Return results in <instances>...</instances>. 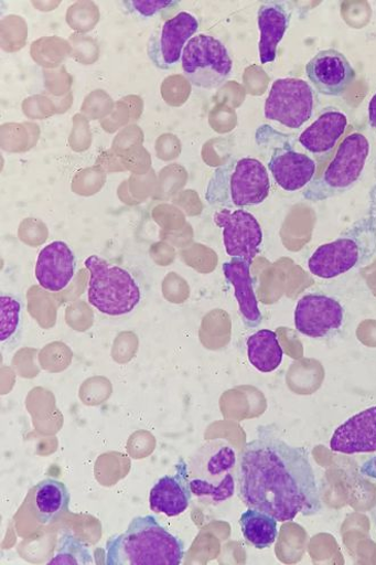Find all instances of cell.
<instances>
[{"label": "cell", "mask_w": 376, "mask_h": 565, "mask_svg": "<svg viewBox=\"0 0 376 565\" xmlns=\"http://www.w3.org/2000/svg\"><path fill=\"white\" fill-rule=\"evenodd\" d=\"M238 497L248 509L293 521L313 516L323 507L310 452L286 443L276 428L262 425L247 444L236 471Z\"/></svg>", "instance_id": "obj_1"}, {"label": "cell", "mask_w": 376, "mask_h": 565, "mask_svg": "<svg viewBox=\"0 0 376 565\" xmlns=\"http://www.w3.org/2000/svg\"><path fill=\"white\" fill-rule=\"evenodd\" d=\"M107 565H180L185 545L153 515L137 516L106 546Z\"/></svg>", "instance_id": "obj_2"}, {"label": "cell", "mask_w": 376, "mask_h": 565, "mask_svg": "<svg viewBox=\"0 0 376 565\" xmlns=\"http://www.w3.org/2000/svg\"><path fill=\"white\" fill-rule=\"evenodd\" d=\"M376 254V188L366 215L332 243L320 246L308 260V270L330 280L364 267Z\"/></svg>", "instance_id": "obj_3"}, {"label": "cell", "mask_w": 376, "mask_h": 565, "mask_svg": "<svg viewBox=\"0 0 376 565\" xmlns=\"http://www.w3.org/2000/svg\"><path fill=\"white\" fill-rule=\"evenodd\" d=\"M270 192L266 166L255 158L232 160L216 170L205 192L212 206L244 210L261 205Z\"/></svg>", "instance_id": "obj_4"}, {"label": "cell", "mask_w": 376, "mask_h": 565, "mask_svg": "<svg viewBox=\"0 0 376 565\" xmlns=\"http://www.w3.org/2000/svg\"><path fill=\"white\" fill-rule=\"evenodd\" d=\"M236 452L226 440L205 443L189 462L193 494L221 504L229 500L236 488Z\"/></svg>", "instance_id": "obj_5"}, {"label": "cell", "mask_w": 376, "mask_h": 565, "mask_svg": "<svg viewBox=\"0 0 376 565\" xmlns=\"http://www.w3.org/2000/svg\"><path fill=\"white\" fill-rule=\"evenodd\" d=\"M85 267L90 274L88 302L97 311L121 317L139 307L142 289L129 271L96 255L86 259Z\"/></svg>", "instance_id": "obj_6"}, {"label": "cell", "mask_w": 376, "mask_h": 565, "mask_svg": "<svg viewBox=\"0 0 376 565\" xmlns=\"http://www.w3.org/2000/svg\"><path fill=\"white\" fill-rule=\"evenodd\" d=\"M370 145L362 132H352L341 142L326 170L308 185L302 196L320 203L352 190L363 177Z\"/></svg>", "instance_id": "obj_7"}, {"label": "cell", "mask_w": 376, "mask_h": 565, "mask_svg": "<svg viewBox=\"0 0 376 565\" xmlns=\"http://www.w3.org/2000/svg\"><path fill=\"white\" fill-rule=\"evenodd\" d=\"M183 72L195 87H219L233 72V61L227 47L217 39L196 35L186 45L182 57Z\"/></svg>", "instance_id": "obj_8"}, {"label": "cell", "mask_w": 376, "mask_h": 565, "mask_svg": "<svg viewBox=\"0 0 376 565\" xmlns=\"http://www.w3.org/2000/svg\"><path fill=\"white\" fill-rule=\"evenodd\" d=\"M315 105L316 95L310 83L283 78L273 82L266 98L264 114L268 120L299 129L311 120Z\"/></svg>", "instance_id": "obj_9"}, {"label": "cell", "mask_w": 376, "mask_h": 565, "mask_svg": "<svg viewBox=\"0 0 376 565\" xmlns=\"http://www.w3.org/2000/svg\"><path fill=\"white\" fill-rule=\"evenodd\" d=\"M197 30L198 21L189 12H181L157 26L148 47L149 57L157 68L173 70L182 61L184 50Z\"/></svg>", "instance_id": "obj_10"}, {"label": "cell", "mask_w": 376, "mask_h": 565, "mask_svg": "<svg viewBox=\"0 0 376 565\" xmlns=\"http://www.w3.org/2000/svg\"><path fill=\"white\" fill-rule=\"evenodd\" d=\"M345 309L336 298L325 294H308L299 299L294 324L303 337L327 339L344 327Z\"/></svg>", "instance_id": "obj_11"}, {"label": "cell", "mask_w": 376, "mask_h": 565, "mask_svg": "<svg viewBox=\"0 0 376 565\" xmlns=\"http://www.w3.org/2000/svg\"><path fill=\"white\" fill-rule=\"evenodd\" d=\"M214 221L223 228L224 246L230 259L253 264L264 239L258 220L245 210H222L215 213Z\"/></svg>", "instance_id": "obj_12"}, {"label": "cell", "mask_w": 376, "mask_h": 565, "mask_svg": "<svg viewBox=\"0 0 376 565\" xmlns=\"http://www.w3.org/2000/svg\"><path fill=\"white\" fill-rule=\"evenodd\" d=\"M305 75L319 93L333 97L344 95L356 78L347 56L333 49L314 55L305 65Z\"/></svg>", "instance_id": "obj_13"}, {"label": "cell", "mask_w": 376, "mask_h": 565, "mask_svg": "<svg viewBox=\"0 0 376 565\" xmlns=\"http://www.w3.org/2000/svg\"><path fill=\"white\" fill-rule=\"evenodd\" d=\"M267 166L273 180L287 192L305 189L318 172V163L312 157L296 151L288 143L273 149Z\"/></svg>", "instance_id": "obj_14"}, {"label": "cell", "mask_w": 376, "mask_h": 565, "mask_svg": "<svg viewBox=\"0 0 376 565\" xmlns=\"http://www.w3.org/2000/svg\"><path fill=\"white\" fill-rule=\"evenodd\" d=\"M175 475L161 478L150 492V507L155 513L179 516L189 509L192 500L189 463L180 458Z\"/></svg>", "instance_id": "obj_15"}, {"label": "cell", "mask_w": 376, "mask_h": 565, "mask_svg": "<svg viewBox=\"0 0 376 565\" xmlns=\"http://www.w3.org/2000/svg\"><path fill=\"white\" fill-rule=\"evenodd\" d=\"M76 269L77 260L72 248L63 242H54L40 253L34 275L44 289L60 292L72 282Z\"/></svg>", "instance_id": "obj_16"}, {"label": "cell", "mask_w": 376, "mask_h": 565, "mask_svg": "<svg viewBox=\"0 0 376 565\" xmlns=\"http://www.w3.org/2000/svg\"><path fill=\"white\" fill-rule=\"evenodd\" d=\"M334 452L355 455L376 451V406L341 424L330 441Z\"/></svg>", "instance_id": "obj_17"}, {"label": "cell", "mask_w": 376, "mask_h": 565, "mask_svg": "<svg viewBox=\"0 0 376 565\" xmlns=\"http://www.w3.org/2000/svg\"><path fill=\"white\" fill-rule=\"evenodd\" d=\"M292 12L289 2H267L259 8V56L261 64H268L277 60L278 49L289 29Z\"/></svg>", "instance_id": "obj_18"}, {"label": "cell", "mask_w": 376, "mask_h": 565, "mask_svg": "<svg viewBox=\"0 0 376 565\" xmlns=\"http://www.w3.org/2000/svg\"><path fill=\"white\" fill-rule=\"evenodd\" d=\"M223 274L225 279L234 288V295L238 305V313L245 326L249 329L259 328L262 315L254 288L251 264L241 259H230L224 263Z\"/></svg>", "instance_id": "obj_19"}, {"label": "cell", "mask_w": 376, "mask_h": 565, "mask_svg": "<svg viewBox=\"0 0 376 565\" xmlns=\"http://www.w3.org/2000/svg\"><path fill=\"white\" fill-rule=\"evenodd\" d=\"M348 118L336 109H326L299 137V143L308 152L316 156L330 153L345 136Z\"/></svg>", "instance_id": "obj_20"}, {"label": "cell", "mask_w": 376, "mask_h": 565, "mask_svg": "<svg viewBox=\"0 0 376 565\" xmlns=\"http://www.w3.org/2000/svg\"><path fill=\"white\" fill-rule=\"evenodd\" d=\"M72 497L67 487L55 479H46L33 489V510L40 523L49 525L68 511Z\"/></svg>", "instance_id": "obj_21"}, {"label": "cell", "mask_w": 376, "mask_h": 565, "mask_svg": "<svg viewBox=\"0 0 376 565\" xmlns=\"http://www.w3.org/2000/svg\"><path fill=\"white\" fill-rule=\"evenodd\" d=\"M248 359L260 373L276 372L284 356L276 331L261 329L255 332L247 341Z\"/></svg>", "instance_id": "obj_22"}, {"label": "cell", "mask_w": 376, "mask_h": 565, "mask_svg": "<svg viewBox=\"0 0 376 565\" xmlns=\"http://www.w3.org/2000/svg\"><path fill=\"white\" fill-rule=\"evenodd\" d=\"M245 540L257 550H266L279 537V521L265 512L248 509L239 519Z\"/></svg>", "instance_id": "obj_23"}, {"label": "cell", "mask_w": 376, "mask_h": 565, "mask_svg": "<svg viewBox=\"0 0 376 565\" xmlns=\"http://www.w3.org/2000/svg\"><path fill=\"white\" fill-rule=\"evenodd\" d=\"M95 562L88 547L72 533H64L50 565H93Z\"/></svg>", "instance_id": "obj_24"}, {"label": "cell", "mask_w": 376, "mask_h": 565, "mask_svg": "<svg viewBox=\"0 0 376 565\" xmlns=\"http://www.w3.org/2000/svg\"><path fill=\"white\" fill-rule=\"evenodd\" d=\"M22 322V303L11 295L0 297V342L2 345L13 341L20 332Z\"/></svg>", "instance_id": "obj_25"}, {"label": "cell", "mask_w": 376, "mask_h": 565, "mask_svg": "<svg viewBox=\"0 0 376 565\" xmlns=\"http://www.w3.org/2000/svg\"><path fill=\"white\" fill-rule=\"evenodd\" d=\"M123 4L129 11L137 15L152 18L165 10L178 7L179 2H160V0L150 2V0H148V2H125Z\"/></svg>", "instance_id": "obj_26"}, {"label": "cell", "mask_w": 376, "mask_h": 565, "mask_svg": "<svg viewBox=\"0 0 376 565\" xmlns=\"http://www.w3.org/2000/svg\"><path fill=\"white\" fill-rule=\"evenodd\" d=\"M359 473L365 478L376 480V456H373L363 462Z\"/></svg>", "instance_id": "obj_27"}, {"label": "cell", "mask_w": 376, "mask_h": 565, "mask_svg": "<svg viewBox=\"0 0 376 565\" xmlns=\"http://www.w3.org/2000/svg\"><path fill=\"white\" fill-rule=\"evenodd\" d=\"M368 122L369 126L376 131V93L373 95L368 104Z\"/></svg>", "instance_id": "obj_28"}]
</instances>
